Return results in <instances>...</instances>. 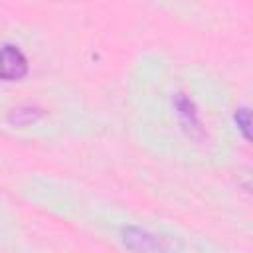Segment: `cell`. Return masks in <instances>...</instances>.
<instances>
[{"label": "cell", "mask_w": 253, "mask_h": 253, "mask_svg": "<svg viewBox=\"0 0 253 253\" xmlns=\"http://www.w3.org/2000/svg\"><path fill=\"white\" fill-rule=\"evenodd\" d=\"M28 73V59L16 45L0 47V81H18Z\"/></svg>", "instance_id": "2"}, {"label": "cell", "mask_w": 253, "mask_h": 253, "mask_svg": "<svg viewBox=\"0 0 253 253\" xmlns=\"http://www.w3.org/2000/svg\"><path fill=\"white\" fill-rule=\"evenodd\" d=\"M123 245L132 253H178L180 245L176 239L160 233H152L142 227H123Z\"/></svg>", "instance_id": "1"}, {"label": "cell", "mask_w": 253, "mask_h": 253, "mask_svg": "<svg viewBox=\"0 0 253 253\" xmlns=\"http://www.w3.org/2000/svg\"><path fill=\"white\" fill-rule=\"evenodd\" d=\"M38 117H40V113H38L36 109H32V107H28V109H14V113H12V121H14L16 125L34 123Z\"/></svg>", "instance_id": "3"}]
</instances>
